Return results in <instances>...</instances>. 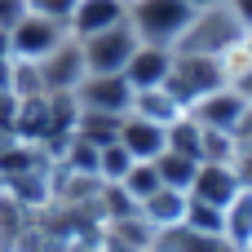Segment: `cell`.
Segmentation results:
<instances>
[{"instance_id": "7402d4cb", "label": "cell", "mask_w": 252, "mask_h": 252, "mask_svg": "<svg viewBox=\"0 0 252 252\" xmlns=\"http://www.w3.org/2000/svg\"><path fill=\"white\" fill-rule=\"evenodd\" d=\"M230 89H239V93H244V97L252 102V66L244 71V75H239V80H235V84H230Z\"/></svg>"}, {"instance_id": "9a60e30c", "label": "cell", "mask_w": 252, "mask_h": 252, "mask_svg": "<svg viewBox=\"0 0 252 252\" xmlns=\"http://www.w3.org/2000/svg\"><path fill=\"white\" fill-rule=\"evenodd\" d=\"M195 168H199V159H195V155H182V151H168V146L155 155V173H159V182H164V186H173V190H190Z\"/></svg>"}, {"instance_id": "3957f363", "label": "cell", "mask_w": 252, "mask_h": 252, "mask_svg": "<svg viewBox=\"0 0 252 252\" xmlns=\"http://www.w3.org/2000/svg\"><path fill=\"white\" fill-rule=\"evenodd\" d=\"M221 84H226V75H221V62H217V58L173 49V66H168L164 89H168L182 106H195L199 97H208V93H213V89H221Z\"/></svg>"}, {"instance_id": "d4e9b609", "label": "cell", "mask_w": 252, "mask_h": 252, "mask_svg": "<svg viewBox=\"0 0 252 252\" xmlns=\"http://www.w3.org/2000/svg\"><path fill=\"white\" fill-rule=\"evenodd\" d=\"M244 49H248V53H252V22H248V27H244Z\"/></svg>"}, {"instance_id": "6da1fadb", "label": "cell", "mask_w": 252, "mask_h": 252, "mask_svg": "<svg viewBox=\"0 0 252 252\" xmlns=\"http://www.w3.org/2000/svg\"><path fill=\"white\" fill-rule=\"evenodd\" d=\"M244 40V18L235 13L230 0H213V4H199L186 22V31L177 35L173 49L182 53H208V58H221L230 44Z\"/></svg>"}, {"instance_id": "8992f818", "label": "cell", "mask_w": 252, "mask_h": 252, "mask_svg": "<svg viewBox=\"0 0 252 252\" xmlns=\"http://www.w3.org/2000/svg\"><path fill=\"white\" fill-rule=\"evenodd\" d=\"M75 111H102V115H128L133 106V84L124 75H84L75 89Z\"/></svg>"}, {"instance_id": "ffe728a7", "label": "cell", "mask_w": 252, "mask_h": 252, "mask_svg": "<svg viewBox=\"0 0 252 252\" xmlns=\"http://www.w3.org/2000/svg\"><path fill=\"white\" fill-rule=\"evenodd\" d=\"M75 9V0H27V13H40V18H53V22H66Z\"/></svg>"}, {"instance_id": "d6986e66", "label": "cell", "mask_w": 252, "mask_h": 252, "mask_svg": "<svg viewBox=\"0 0 252 252\" xmlns=\"http://www.w3.org/2000/svg\"><path fill=\"white\" fill-rule=\"evenodd\" d=\"M239 177V186H252V137H239L235 133V146H230V159H226Z\"/></svg>"}, {"instance_id": "5bb4252c", "label": "cell", "mask_w": 252, "mask_h": 252, "mask_svg": "<svg viewBox=\"0 0 252 252\" xmlns=\"http://www.w3.org/2000/svg\"><path fill=\"white\" fill-rule=\"evenodd\" d=\"M133 115H142V120H151V124H173L177 115H186V106L159 84V89H133V106H128Z\"/></svg>"}, {"instance_id": "4fadbf2b", "label": "cell", "mask_w": 252, "mask_h": 252, "mask_svg": "<svg viewBox=\"0 0 252 252\" xmlns=\"http://www.w3.org/2000/svg\"><path fill=\"white\" fill-rule=\"evenodd\" d=\"M186 204H190V195L186 190H173V186H159L155 195H146L142 204H137V217L159 235V230H177L182 226V217H186Z\"/></svg>"}, {"instance_id": "484cf974", "label": "cell", "mask_w": 252, "mask_h": 252, "mask_svg": "<svg viewBox=\"0 0 252 252\" xmlns=\"http://www.w3.org/2000/svg\"><path fill=\"white\" fill-rule=\"evenodd\" d=\"M186 4H190V9H199V4H213V0H186Z\"/></svg>"}, {"instance_id": "7a4b0ae2", "label": "cell", "mask_w": 252, "mask_h": 252, "mask_svg": "<svg viewBox=\"0 0 252 252\" xmlns=\"http://www.w3.org/2000/svg\"><path fill=\"white\" fill-rule=\"evenodd\" d=\"M190 4L186 0H128V27L142 44H177V35L186 31L190 22Z\"/></svg>"}, {"instance_id": "603a6c76", "label": "cell", "mask_w": 252, "mask_h": 252, "mask_svg": "<svg viewBox=\"0 0 252 252\" xmlns=\"http://www.w3.org/2000/svg\"><path fill=\"white\" fill-rule=\"evenodd\" d=\"M239 137H252V102H248V111H244V120H239Z\"/></svg>"}, {"instance_id": "44dd1931", "label": "cell", "mask_w": 252, "mask_h": 252, "mask_svg": "<svg viewBox=\"0 0 252 252\" xmlns=\"http://www.w3.org/2000/svg\"><path fill=\"white\" fill-rule=\"evenodd\" d=\"M22 13H27V0H0V31H9Z\"/></svg>"}, {"instance_id": "5b68a950", "label": "cell", "mask_w": 252, "mask_h": 252, "mask_svg": "<svg viewBox=\"0 0 252 252\" xmlns=\"http://www.w3.org/2000/svg\"><path fill=\"white\" fill-rule=\"evenodd\" d=\"M66 35H71L66 22H53V18H40V13H22V18L9 27V49H13V58H22V62H40V58H49Z\"/></svg>"}, {"instance_id": "52a82bcc", "label": "cell", "mask_w": 252, "mask_h": 252, "mask_svg": "<svg viewBox=\"0 0 252 252\" xmlns=\"http://www.w3.org/2000/svg\"><path fill=\"white\" fill-rule=\"evenodd\" d=\"M186 111L195 115V124H204V128H213V133H239V120H244V111H248V97H244L239 89L221 84V89H213L208 97H199V102L186 106Z\"/></svg>"}, {"instance_id": "2e32d148", "label": "cell", "mask_w": 252, "mask_h": 252, "mask_svg": "<svg viewBox=\"0 0 252 252\" xmlns=\"http://www.w3.org/2000/svg\"><path fill=\"white\" fill-rule=\"evenodd\" d=\"M221 213H226V239H230L235 252H239L252 239V186H244V190H239Z\"/></svg>"}, {"instance_id": "ac0fdd59", "label": "cell", "mask_w": 252, "mask_h": 252, "mask_svg": "<svg viewBox=\"0 0 252 252\" xmlns=\"http://www.w3.org/2000/svg\"><path fill=\"white\" fill-rule=\"evenodd\" d=\"M182 226H186V230H195V235H226V213H221V208H213V204L190 199V204H186Z\"/></svg>"}, {"instance_id": "30bf717a", "label": "cell", "mask_w": 252, "mask_h": 252, "mask_svg": "<svg viewBox=\"0 0 252 252\" xmlns=\"http://www.w3.org/2000/svg\"><path fill=\"white\" fill-rule=\"evenodd\" d=\"M168 66H173V49L168 44H142L133 49V58L124 62V80L133 89H159L168 80Z\"/></svg>"}, {"instance_id": "8fae6325", "label": "cell", "mask_w": 252, "mask_h": 252, "mask_svg": "<svg viewBox=\"0 0 252 252\" xmlns=\"http://www.w3.org/2000/svg\"><path fill=\"white\" fill-rule=\"evenodd\" d=\"M128 18V0H75L66 27L71 35H97V31H111Z\"/></svg>"}, {"instance_id": "ba28073f", "label": "cell", "mask_w": 252, "mask_h": 252, "mask_svg": "<svg viewBox=\"0 0 252 252\" xmlns=\"http://www.w3.org/2000/svg\"><path fill=\"white\" fill-rule=\"evenodd\" d=\"M40 66V80H44V93H71L89 71H84V53H80V40L75 35H66L49 58H40L35 62Z\"/></svg>"}, {"instance_id": "cb8c5ba5", "label": "cell", "mask_w": 252, "mask_h": 252, "mask_svg": "<svg viewBox=\"0 0 252 252\" xmlns=\"http://www.w3.org/2000/svg\"><path fill=\"white\" fill-rule=\"evenodd\" d=\"M0 58H13V49H9V31H0Z\"/></svg>"}, {"instance_id": "83f0119b", "label": "cell", "mask_w": 252, "mask_h": 252, "mask_svg": "<svg viewBox=\"0 0 252 252\" xmlns=\"http://www.w3.org/2000/svg\"><path fill=\"white\" fill-rule=\"evenodd\" d=\"M0 252H18V248H0Z\"/></svg>"}, {"instance_id": "4316f807", "label": "cell", "mask_w": 252, "mask_h": 252, "mask_svg": "<svg viewBox=\"0 0 252 252\" xmlns=\"http://www.w3.org/2000/svg\"><path fill=\"white\" fill-rule=\"evenodd\" d=\"M239 252H252V239H248V244H244V248H239Z\"/></svg>"}, {"instance_id": "7c38bea8", "label": "cell", "mask_w": 252, "mask_h": 252, "mask_svg": "<svg viewBox=\"0 0 252 252\" xmlns=\"http://www.w3.org/2000/svg\"><path fill=\"white\" fill-rule=\"evenodd\" d=\"M115 142H120L133 159H155V155L168 146V128H164V124H151V120H142V115L128 111V115L120 120Z\"/></svg>"}, {"instance_id": "277c9868", "label": "cell", "mask_w": 252, "mask_h": 252, "mask_svg": "<svg viewBox=\"0 0 252 252\" xmlns=\"http://www.w3.org/2000/svg\"><path fill=\"white\" fill-rule=\"evenodd\" d=\"M75 40H80V53H84V71L89 75H124V62L137 49V35H133L128 22H120L111 31H97V35H75Z\"/></svg>"}, {"instance_id": "e0dca14e", "label": "cell", "mask_w": 252, "mask_h": 252, "mask_svg": "<svg viewBox=\"0 0 252 252\" xmlns=\"http://www.w3.org/2000/svg\"><path fill=\"white\" fill-rule=\"evenodd\" d=\"M128 168H133V155H128L120 142L97 146V182L115 186V182H124V173H128Z\"/></svg>"}, {"instance_id": "9c48e42d", "label": "cell", "mask_w": 252, "mask_h": 252, "mask_svg": "<svg viewBox=\"0 0 252 252\" xmlns=\"http://www.w3.org/2000/svg\"><path fill=\"white\" fill-rule=\"evenodd\" d=\"M244 186H239V177H235V168L230 164H217V159H204L199 168H195V182H190V199H199V204H213V208H226L235 195H239Z\"/></svg>"}]
</instances>
